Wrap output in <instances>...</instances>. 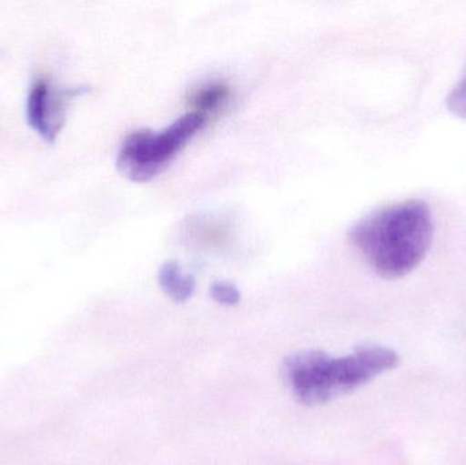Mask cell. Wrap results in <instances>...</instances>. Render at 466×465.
Here are the masks:
<instances>
[{
	"mask_svg": "<svg viewBox=\"0 0 466 465\" xmlns=\"http://www.w3.org/2000/svg\"><path fill=\"white\" fill-rule=\"evenodd\" d=\"M210 297L223 306H236L240 302V291L228 281H216L210 287Z\"/></svg>",
	"mask_w": 466,
	"mask_h": 465,
	"instance_id": "ba28073f",
	"label": "cell"
},
{
	"mask_svg": "<svg viewBox=\"0 0 466 465\" xmlns=\"http://www.w3.org/2000/svg\"><path fill=\"white\" fill-rule=\"evenodd\" d=\"M86 87H55L46 79L35 82L27 96L26 116L30 127L52 144L66 122L68 104L86 93Z\"/></svg>",
	"mask_w": 466,
	"mask_h": 465,
	"instance_id": "277c9868",
	"label": "cell"
},
{
	"mask_svg": "<svg viewBox=\"0 0 466 465\" xmlns=\"http://www.w3.org/2000/svg\"><path fill=\"white\" fill-rule=\"evenodd\" d=\"M231 97V89L223 82H209L202 85L190 98L191 111L202 115L209 120L210 116L226 108Z\"/></svg>",
	"mask_w": 466,
	"mask_h": 465,
	"instance_id": "52a82bcc",
	"label": "cell"
},
{
	"mask_svg": "<svg viewBox=\"0 0 466 465\" xmlns=\"http://www.w3.org/2000/svg\"><path fill=\"white\" fill-rule=\"evenodd\" d=\"M158 284L163 291L177 303L187 302L196 291L193 276L183 272L177 261H168L158 270Z\"/></svg>",
	"mask_w": 466,
	"mask_h": 465,
	"instance_id": "8992f818",
	"label": "cell"
},
{
	"mask_svg": "<svg viewBox=\"0 0 466 465\" xmlns=\"http://www.w3.org/2000/svg\"><path fill=\"white\" fill-rule=\"evenodd\" d=\"M207 123V117L188 111L160 133L134 131L117 153V169L131 182H150L169 166Z\"/></svg>",
	"mask_w": 466,
	"mask_h": 465,
	"instance_id": "7a4b0ae2",
	"label": "cell"
},
{
	"mask_svg": "<svg viewBox=\"0 0 466 465\" xmlns=\"http://www.w3.org/2000/svg\"><path fill=\"white\" fill-rule=\"evenodd\" d=\"M446 106L451 114L456 115L460 119L466 120V73L449 93Z\"/></svg>",
	"mask_w": 466,
	"mask_h": 465,
	"instance_id": "9c48e42d",
	"label": "cell"
},
{
	"mask_svg": "<svg viewBox=\"0 0 466 465\" xmlns=\"http://www.w3.org/2000/svg\"><path fill=\"white\" fill-rule=\"evenodd\" d=\"M432 239L434 217L421 199L374 210L350 231L353 248L378 276L389 280L413 272L429 254Z\"/></svg>",
	"mask_w": 466,
	"mask_h": 465,
	"instance_id": "6da1fadb",
	"label": "cell"
},
{
	"mask_svg": "<svg viewBox=\"0 0 466 465\" xmlns=\"http://www.w3.org/2000/svg\"><path fill=\"white\" fill-rule=\"evenodd\" d=\"M329 359L330 355L325 352L306 351L285 360L282 366L285 381L304 406H318L334 399L326 377Z\"/></svg>",
	"mask_w": 466,
	"mask_h": 465,
	"instance_id": "5b68a950",
	"label": "cell"
},
{
	"mask_svg": "<svg viewBox=\"0 0 466 465\" xmlns=\"http://www.w3.org/2000/svg\"><path fill=\"white\" fill-rule=\"evenodd\" d=\"M396 351L380 344H363L347 357L333 358L328 363L326 376L334 398L363 387L375 377L399 366Z\"/></svg>",
	"mask_w": 466,
	"mask_h": 465,
	"instance_id": "3957f363",
	"label": "cell"
}]
</instances>
